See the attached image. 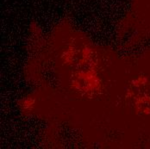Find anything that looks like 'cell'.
I'll return each mask as SVG.
<instances>
[{
    "label": "cell",
    "mask_w": 150,
    "mask_h": 149,
    "mask_svg": "<svg viewBox=\"0 0 150 149\" xmlns=\"http://www.w3.org/2000/svg\"><path fill=\"white\" fill-rule=\"evenodd\" d=\"M149 3H150V0H149Z\"/></svg>",
    "instance_id": "cell-1"
}]
</instances>
